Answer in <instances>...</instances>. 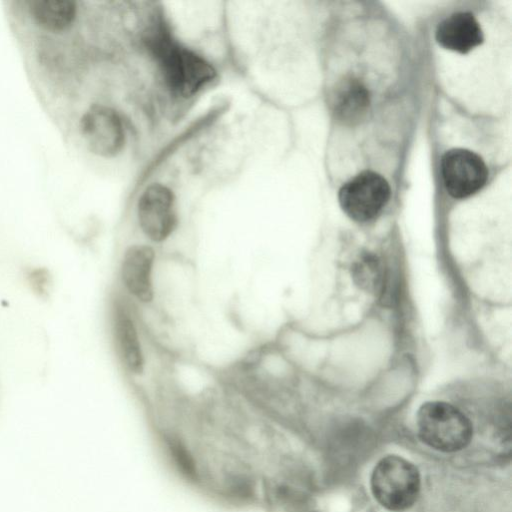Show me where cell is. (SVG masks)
I'll use <instances>...</instances> for the list:
<instances>
[{"label":"cell","instance_id":"cell-1","mask_svg":"<svg viewBox=\"0 0 512 512\" xmlns=\"http://www.w3.org/2000/svg\"><path fill=\"white\" fill-rule=\"evenodd\" d=\"M141 40L156 63L167 91L175 98L193 97L216 78L214 66L181 43L161 14L152 15L142 31Z\"/></svg>","mask_w":512,"mask_h":512},{"label":"cell","instance_id":"cell-2","mask_svg":"<svg viewBox=\"0 0 512 512\" xmlns=\"http://www.w3.org/2000/svg\"><path fill=\"white\" fill-rule=\"evenodd\" d=\"M161 251L134 240L124 248L118 266L119 293L141 314L160 303Z\"/></svg>","mask_w":512,"mask_h":512},{"label":"cell","instance_id":"cell-3","mask_svg":"<svg viewBox=\"0 0 512 512\" xmlns=\"http://www.w3.org/2000/svg\"><path fill=\"white\" fill-rule=\"evenodd\" d=\"M111 332L124 373L135 383H143L152 368L151 339L141 313L118 294L111 307Z\"/></svg>","mask_w":512,"mask_h":512},{"label":"cell","instance_id":"cell-4","mask_svg":"<svg viewBox=\"0 0 512 512\" xmlns=\"http://www.w3.org/2000/svg\"><path fill=\"white\" fill-rule=\"evenodd\" d=\"M137 240L161 252L176 236L180 227L177 198L171 188L152 183L140 193L135 205Z\"/></svg>","mask_w":512,"mask_h":512},{"label":"cell","instance_id":"cell-5","mask_svg":"<svg viewBox=\"0 0 512 512\" xmlns=\"http://www.w3.org/2000/svg\"><path fill=\"white\" fill-rule=\"evenodd\" d=\"M420 439L440 452H456L471 441L473 428L470 420L457 407L443 401L423 404L417 413Z\"/></svg>","mask_w":512,"mask_h":512},{"label":"cell","instance_id":"cell-6","mask_svg":"<svg viewBox=\"0 0 512 512\" xmlns=\"http://www.w3.org/2000/svg\"><path fill=\"white\" fill-rule=\"evenodd\" d=\"M421 478L415 465L398 455L383 457L374 467L370 486L375 499L387 510L410 508L420 492Z\"/></svg>","mask_w":512,"mask_h":512},{"label":"cell","instance_id":"cell-7","mask_svg":"<svg viewBox=\"0 0 512 512\" xmlns=\"http://www.w3.org/2000/svg\"><path fill=\"white\" fill-rule=\"evenodd\" d=\"M391 197L388 181L379 173L364 170L346 181L339 189L342 210L353 220L365 222L375 218Z\"/></svg>","mask_w":512,"mask_h":512},{"label":"cell","instance_id":"cell-8","mask_svg":"<svg viewBox=\"0 0 512 512\" xmlns=\"http://www.w3.org/2000/svg\"><path fill=\"white\" fill-rule=\"evenodd\" d=\"M441 177L447 193L465 199L480 191L488 179L484 160L471 150L453 148L441 157Z\"/></svg>","mask_w":512,"mask_h":512},{"label":"cell","instance_id":"cell-9","mask_svg":"<svg viewBox=\"0 0 512 512\" xmlns=\"http://www.w3.org/2000/svg\"><path fill=\"white\" fill-rule=\"evenodd\" d=\"M80 131L88 149L104 158L118 155L126 142V129L120 114L106 105H93L80 120Z\"/></svg>","mask_w":512,"mask_h":512},{"label":"cell","instance_id":"cell-10","mask_svg":"<svg viewBox=\"0 0 512 512\" xmlns=\"http://www.w3.org/2000/svg\"><path fill=\"white\" fill-rule=\"evenodd\" d=\"M371 95L366 85L354 75L339 80L330 95V107L334 117L342 124L355 125L367 115Z\"/></svg>","mask_w":512,"mask_h":512},{"label":"cell","instance_id":"cell-11","mask_svg":"<svg viewBox=\"0 0 512 512\" xmlns=\"http://www.w3.org/2000/svg\"><path fill=\"white\" fill-rule=\"evenodd\" d=\"M435 39L444 49L467 54L484 42V34L472 13L456 12L437 25Z\"/></svg>","mask_w":512,"mask_h":512},{"label":"cell","instance_id":"cell-12","mask_svg":"<svg viewBox=\"0 0 512 512\" xmlns=\"http://www.w3.org/2000/svg\"><path fill=\"white\" fill-rule=\"evenodd\" d=\"M29 6L33 20L49 31H61L71 26L76 18V3L71 0H34Z\"/></svg>","mask_w":512,"mask_h":512}]
</instances>
